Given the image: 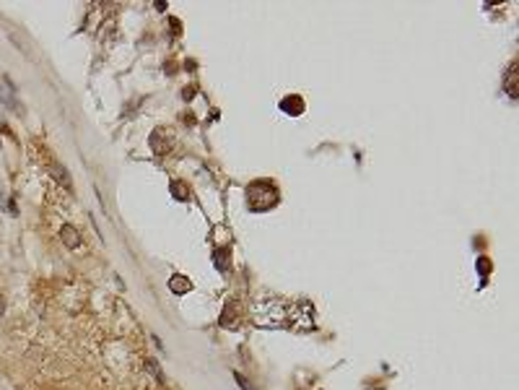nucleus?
Returning a JSON list of instances; mask_svg holds the SVG:
<instances>
[{
    "label": "nucleus",
    "mask_w": 519,
    "mask_h": 390,
    "mask_svg": "<svg viewBox=\"0 0 519 390\" xmlns=\"http://www.w3.org/2000/svg\"><path fill=\"white\" fill-rule=\"evenodd\" d=\"M148 369H151L156 377H161V369H159V364H156V361H153V359H148Z\"/></svg>",
    "instance_id": "nucleus-7"
},
{
    "label": "nucleus",
    "mask_w": 519,
    "mask_h": 390,
    "mask_svg": "<svg viewBox=\"0 0 519 390\" xmlns=\"http://www.w3.org/2000/svg\"><path fill=\"white\" fill-rule=\"evenodd\" d=\"M52 175L57 177L65 187H70V180H68V175H65V169H62V167H55V169H52Z\"/></svg>",
    "instance_id": "nucleus-5"
},
{
    "label": "nucleus",
    "mask_w": 519,
    "mask_h": 390,
    "mask_svg": "<svg viewBox=\"0 0 519 390\" xmlns=\"http://www.w3.org/2000/svg\"><path fill=\"white\" fill-rule=\"evenodd\" d=\"M216 266H221V270L229 268V252L221 250V252H216Z\"/></svg>",
    "instance_id": "nucleus-4"
},
{
    "label": "nucleus",
    "mask_w": 519,
    "mask_h": 390,
    "mask_svg": "<svg viewBox=\"0 0 519 390\" xmlns=\"http://www.w3.org/2000/svg\"><path fill=\"white\" fill-rule=\"evenodd\" d=\"M221 325H223V328H236V302H229V304L223 307Z\"/></svg>",
    "instance_id": "nucleus-2"
},
{
    "label": "nucleus",
    "mask_w": 519,
    "mask_h": 390,
    "mask_svg": "<svg viewBox=\"0 0 519 390\" xmlns=\"http://www.w3.org/2000/svg\"><path fill=\"white\" fill-rule=\"evenodd\" d=\"M169 289H171V292H187L190 281H185V278H171L169 281Z\"/></svg>",
    "instance_id": "nucleus-3"
},
{
    "label": "nucleus",
    "mask_w": 519,
    "mask_h": 390,
    "mask_svg": "<svg viewBox=\"0 0 519 390\" xmlns=\"http://www.w3.org/2000/svg\"><path fill=\"white\" fill-rule=\"evenodd\" d=\"M60 237L62 242H65V247L73 250V247H81V234L76 226H62V232H60Z\"/></svg>",
    "instance_id": "nucleus-1"
},
{
    "label": "nucleus",
    "mask_w": 519,
    "mask_h": 390,
    "mask_svg": "<svg viewBox=\"0 0 519 390\" xmlns=\"http://www.w3.org/2000/svg\"><path fill=\"white\" fill-rule=\"evenodd\" d=\"M3 310H5V299L0 297V317H3Z\"/></svg>",
    "instance_id": "nucleus-8"
},
{
    "label": "nucleus",
    "mask_w": 519,
    "mask_h": 390,
    "mask_svg": "<svg viewBox=\"0 0 519 390\" xmlns=\"http://www.w3.org/2000/svg\"><path fill=\"white\" fill-rule=\"evenodd\" d=\"M236 385H239L242 390H254V388L247 383V377H242V375H236Z\"/></svg>",
    "instance_id": "nucleus-6"
}]
</instances>
